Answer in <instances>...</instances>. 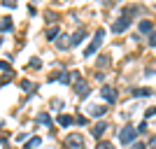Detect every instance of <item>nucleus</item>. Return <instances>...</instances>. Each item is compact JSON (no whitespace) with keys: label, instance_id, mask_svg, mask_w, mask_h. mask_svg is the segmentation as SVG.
Masks as SVG:
<instances>
[{"label":"nucleus","instance_id":"nucleus-10","mask_svg":"<svg viewBox=\"0 0 156 149\" xmlns=\"http://www.w3.org/2000/svg\"><path fill=\"white\" fill-rule=\"evenodd\" d=\"M28 144H30V147H40V137H33Z\"/></svg>","mask_w":156,"mask_h":149},{"label":"nucleus","instance_id":"nucleus-12","mask_svg":"<svg viewBox=\"0 0 156 149\" xmlns=\"http://www.w3.org/2000/svg\"><path fill=\"white\" fill-rule=\"evenodd\" d=\"M98 149H112V147H110L107 142H105V144H98Z\"/></svg>","mask_w":156,"mask_h":149},{"label":"nucleus","instance_id":"nucleus-2","mask_svg":"<svg viewBox=\"0 0 156 149\" xmlns=\"http://www.w3.org/2000/svg\"><path fill=\"white\" fill-rule=\"evenodd\" d=\"M103 37H105V33H103V30H98V33H96V40H93V42H91V47L86 49V56H89V54H93V51H96V49H98V47H100V42H103Z\"/></svg>","mask_w":156,"mask_h":149},{"label":"nucleus","instance_id":"nucleus-4","mask_svg":"<svg viewBox=\"0 0 156 149\" xmlns=\"http://www.w3.org/2000/svg\"><path fill=\"white\" fill-rule=\"evenodd\" d=\"M126 28H128V19H121V21H117V23H114V30H126Z\"/></svg>","mask_w":156,"mask_h":149},{"label":"nucleus","instance_id":"nucleus-5","mask_svg":"<svg viewBox=\"0 0 156 149\" xmlns=\"http://www.w3.org/2000/svg\"><path fill=\"white\" fill-rule=\"evenodd\" d=\"M58 123H61V126H70V123H72V119L63 114V117H58Z\"/></svg>","mask_w":156,"mask_h":149},{"label":"nucleus","instance_id":"nucleus-3","mask_svg":"<svg viewBox=\"0 0 156 149\" xmlns=\"http://www.w3.org/2000/svg\"><path fill=\"white\" fill-rule=\"evenodd\" d=\"M133 137H135V130L133 128H124L121 133H119V140H121V142H130Z\"/></svg>","mask_w":156,"mask_h":149},{"label":"nucleus","instance_id":"nucleus-1","mask_svg":"<svg viewBox=\"0 0 156 149\" xmlns=\"http://www.w3.org/2000/svg\"><path fill=\"white\" fill-rule=\"evenodd\" d=\"M65 144H68L70 149H82L84 147V137L77 135V133H75V135H68L65 137Z\"/></svg>","mask_w":156,"mask_h":149},{"label":"nucleus","instance_id":"nucleus-6","mask_svg":"<svg viewBox=\"0 0 156 149\" xmlns=\"http://www.w3.org/2000/svg\"><path fill=\"white\" fill-rule=\"evenodd\" d=\"M103 96L107 98V100H114V91L112 89H103Z\"/></svg>","mask_w":156,"mask_h":149},{"label":"nucleus","instance_id":"nucleus-7","mask_svg":"<svg viewBox=\"0 0 156 149\" xmlns=\"http://www.w3.org/2000/svg\"><path fill=\"white\" fill-rule=\"evenodd\" d=\"M56 33H58V28H49V30H47V40H54Z\"/></svg>","mask_w":156,"mask_h":149},{"label":"nucleus","instance_id":"nucleus-8","mask_svg":"<svg viewBox=\"0 0 156 149\" xmlns=\"http://www.w3.org/2000/svg\"><path fill=\"white\" fill-rule=\"evenodd\" d=\"M9 28H12V23H9V21H0V30H9Z\"/></svg>","mask_w":156,"mask_h":149},{"label":"nucleus","instance_id":"nucleus-9","mask_svg":"<svg viewBox=\"0 0 156 149\" xmlns=\"http://www.w3.org/2000/svg\"><path fill=\"white\" fill-rule=\"evenodd\" d=\"M140 30H142V33H149V30H151V23H147V21H144V23H140Z\"/></svg>","mask_w":156,"mask_h":149},{"label":"nucleus","instance_id":"nucleus-11","mask_svg":"<svg viewBox=\"0 0 156 149\" xmlns=\"http://www.w3.org/2000/svg\"><path fill=\"white\" fill-rule=\"evenodd\" d=\"M2 5H5V7H14L16 2H14V0H2Z\"/></svg>","mask_w":156,"mask_h":149}]
</instances>
